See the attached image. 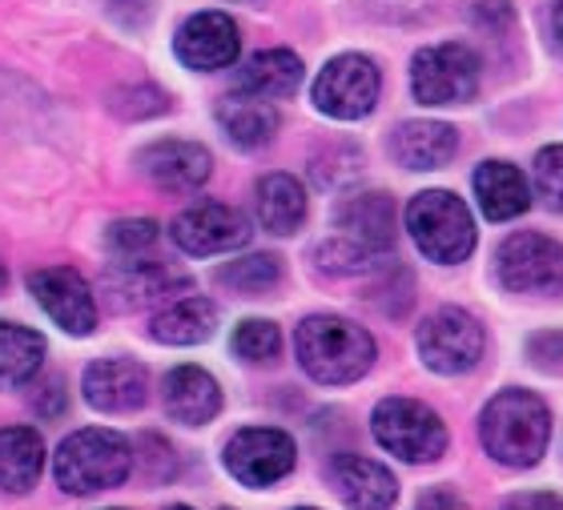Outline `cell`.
I'll use <instances>...</instances> for the list:
<instances>
[{"label": "cell", "mask_w": 563, "mask_h": 510, "mask_svg": "<svg viewBox=\"0 0 563 510\" xmlns=\"http://www.w3.org/2000/svg\"><path fill=\"white\" fill-rule=\"evenodd\" d=\"M294 354L314 382L346 386L358 382L375 366V337L363 325L346 322L339 313H314L298 325L294 334Z\"/></svg>", "instance_id": "6da1fadb"}, {"label": "cell", "mask_w": 563, "mask_h": 510, "mask_svg": "<svg viewBox=\"0 0 563 510\" xmlns=\"http://www.w3.org/2000/svg\"><path fill=\"white\" fill-rule=\"evenodd\" d=\"M479 439L495 463L511 466V470H528L548 451L552 414L543 407V398H536L531 390H504L483 407Z\"/></svg>", "instance_id": "7a4b0ae2"}, {"label": "cell", "mask_w": 563, "mask_h": 510, "mask_svg": "<svg viewBox=\"0 0 563 510\" xmlns=\"http://www.w3.org/2000/svg\"><path fill=\"white\" fill-rule=\"evenodd\" d=\"M133 470V446L125 434L106 426L77 430L60 442L53 475L65 495H97V490L125 487V478Z\"/></svg>", "instance_id": "3957f363"}, {"label": "cell", "mask_w": 563, "mask_h": 510, "mask_svg": "<svg viewBox=\"0 0 563 510\" xmlns=\"http://www.w3.org/2000/svg\"><path fill=\"white\" fill-rule=\"evenodd\" d=\"M407 230H411L419 254L427 262H439V266H459L475 250L471 209L446 189L415 193L411 206H407Z\"/></svg>", "instance_id": "277c9868"}, {"label": "cell", "mask_w": 563, "mask_h": 510, "mask_svg": "<svg viewBox=\"0 0 563 510\" xmlns=\"http://www.w3.org/2000/svg\"><path fill=\"white\" fill-rule=\"evenodd\" d=\"M375 442L402 463H434L446 451V426L427 402L415 398H383L371 414Z\"/></svg>", "instance_id": "5b68a950"}, {"label": "cell", "mask_w": 563, "mask_h": 510, "mask_svg": "<svg viewBox=\"0 0 563 510\" xmlns=\"http://www.w3.org/2000/svg\"><path fill=\"white\" fill-rule=\"evenodd\" d=\"M419 358L427 370L434 374H467L483 362L487 350V334H483L479 318H471L459 306H443L434 310L427 322L419 325Z\"/></svg>", "instance_id": "8992f818"}, {"label": "cell", "mask_w": 563, "mask_h": 510, "mask_svg": "<svg viewBox=\"0 0 563 510\" xmlns=\"http://www.w3.org/2000/svg\"><path fill=\"white\" fill-rule=\"evenodd\" d=\"M499 286L511 293H563V245L543 233H511L495 254Z\"/></svg>", "instance_id": "52a82bcc"}, {"label": "cell", "mask_w": 563, "mask_h": 510, "mask_svg": "<svg viewBox=\"0 0 563 510\" xmlns=\"http://www.w3.org/2000/svg\"><path fill=\"white\" fill-rule=\"evenodd\" d=\"M411 93L419 104H463L479 93V57L459 41L419 48L411 60Z\"/></svg>", "instance_id": "ba28073f"}, {"label": "cell", "mask_w": 563, "mask_h": 510, "mask_svg": "<svg viewBox=\"0 0 563 510\" xmlns=\"http://www.w3.org/2000/svg\"><path fill=\"white\" fill-rule=\"evenodd\" d=\"M383 77L378 65L363 53H342L318 73L314 81V109L334 121H358L378 104Z\"/></svg>", "instance_id": "9c48e42d"}, {"label": "cell", "mask_w": 563, "mask_h": 510, "mask_svg": "<svg viewBox=\"0 0 563 510\" xmlns=\"http://www.w3.org/2000/svg\"><path fill=\"white\" fill-rule=\"evenodd\" d=\"M194 290V281L189 274L174 269L169 262H153L150 254L141 257H121L113 266L106 269V278H101V293L109 298L113 310H141V306H157V302H169L177 293H189Z\"/></svg>", "instance_id": "30bf717a"}, {"label": "cell", "mask_w": 563, "mask_h": 510, "mask_svg": "<svg viewBox=\"0 0 563 510\" xmlns=\"http://www.w3.org/2000/svg\"><path fill=\"white\" fill-rule=\"evenodd\" d=\"M294 463H298V451H294V439L286 430L246 426L225 442V470L242 487H254V490L274 487V483H282V478L290 475Z\"/></svg>", "instance_id": "8fae6325"}, {"label": "cell", "mask_w": 563, "mask_h": 510, "mask_svg": "<svg viewBox=\"0 0 563 510\" xmlns=\"http://www.w3.org/2000/svg\"><path fill=\"white\" fill-rule=\"evenodd\" d=\"M29 290H33L36 306H41L65 334L85 337L97 330L93 286H89L73 266L33 269V274H29Z\"/></svg>", "instance_id": "7c38bea8"}, {"label": "cell", "mask_w": 563, "mask_h": 510, "mask_svg": "<svg viewBox=\"0 0 563 510\" xmlns=\"http://www.w3.org/2000/svg\"><path fill=\"white\" fill-rule=\"evenodd\" d=\"M169 233H174V245L181 254L213 257V254L242 250L250 242V221L234 206L201 201V206H189L186 213H177Z\"/></svg>", "instance_id": "4fadbf2b"}, {"label": "cell", "mask_w": 563, "mask_h": 510, "mask_svg": "<svg viewBox=\"0 0 563 510\" xmlns=\"http://www.w3.org/2000/svg\"><path fill=\"white\" fill-rule=\"evenodd\" d=\"M238 48H242V33H238L234 16H225V12H218V9L194 12L174 36L177 60L198 73L230 69L238 60Z\"/></svg>", "instance_id": "5bb4252c"}, {"label": "cell", "mask_w": 563, "mask_h": 510, "mask_svg": "<svg viewBox=\"0 0 563 510\" xmlns=\"http://www.w3.org/2000/svg\"><path fill=\"white\" fill-rule=\"evenodd\" d=\"M137 169L165 193H194L213 174V157L198 141H157L137 153Z\"/></svg>", "instance_id": "9a60e30c"}, {"label": "cell", "mask_w": 563, "mask_h": 510, "mask_svg": "<svg viewBox=\"0 0 563 510\" xmlns=\"http://www.w3.org/2000/svg\"><path fill=\"white\" fill-rule=\"evenodd\" d=\"M150 398V374L133 358H101L85 370V402L101 414H133Z\"/></svg>", "instance_id": "2e32d148"}, {"label": "cell", "mask_w": 563, "mask_h": 510, "mask_svg": "<svg viewBox=\"0 0 563 510\" xmlns=\"http://www.w3.org/2000/svg\"><path fill=\"white\" fill-rule=\"evenodd\" d=\"M334 225H339L342 237H351V242L366 245L375 254L395 250V201L378 189L342 198L339 209H334Z\"/></svg>", "instance_id": "e0dca14e"}, {"label": "cell", "mask_w": 563, "mask_h": 510, "mask_svg": "<svg viewBox=\"0 0 563 510\" xmlns=\"http://www.w3.org/2000/svg\"><path fill=\"white\" fill-rule=\"evenodd\" d=\"M165 414L181 422V426H206L222 414V386L213 382V374L201 366H177L165 374L162 382Z\"/></svg>", "instance_id": "ac0fdd59"}, {"label": "cell", "mask_w": 563, "mask_h": 510, "mask_svg": "<svg viewBox=\"0 0 563 510\" xmlns=\"http://www.w3.org/2000/svg\"><path fill=\"white\" fill-rule=\"evenodd\" d=\"M330 487L339 490V499L346 507H395L399 499V483L387 466L375 463V458H363V454H339L330 463Z\"/></svg>", "instance_id": "d6986e66"}, {"label": "cell", "mask_w": 563, "mask_h": 510, "mask_svg": "<svg viewBox=\"0 0 563 510\" xmlns=\"http://www.w3.org/2000/svg\"><path fill=\"white\" fill-rule=\"evenodd\" d=\"M459 153V133L446 121H402L390 133V157L402 169H443Z\"/></svg>", "instance_id": "ffe728a7"}, {"label": "cell", "mask_w": 563, "mask_h": 510, "mask_svg": "<svg viewBox=\"0 0 563 510\" xmlns=\"http://www.w3.org/2000/svg\"><path fill=\"white\" fill-rule=\"evenodd\" d=\"M218 125H222V133L234 141L238 149H262L278 133V109L266 97L238 89V93L218 101Z\"/></svg>", "instance_id": "44dd1931"}, {"label": "cell", "mask_w": 563, "mask_h": 510, "mask_svg": "<svg viewBox=\"0 0 563 510\" xmlns=\"http://www.w3.org/2000/svg\"><path fill=\"white\" fill-rule=\"evenodd\" d=\"M238 89L254 97H266V101H282V97H294L298 85H302V60L290 48H266V53H254V57L238 69Z\"/></svg>", "instance_id": "7402d4cb"}, {"label": "cell", "mask_w": 563, "mask_h": 510, "mask_svg": "<svg viewBox=\"0 0 563 510\" xmlns=\"http://www.w3.org/2000/svg\"><path fill=\"white\" fill-rule=\"evenodd\" d=\"M475 198H479V209L492 221H511L519 218L523 209L531 206V189L528 177L519 174L516 165L507 162H483L475 169Z\"/></svg>", "instance_id": "603a6c76"}, {"label": "cell", "mask_w": 563, "mask_h": 510, "mask_svg": "<svg viewBox=\"0 0 563 510\" xmlns=\"http://www.w3.org/2000/svg\"><path fill=\"white\" fill-rule=\"evenodd\" d=\"M45 470V442L33 426L0 430V490L29 495Z\"/></svg>", "instance_id": "cb8c5ba5"}, {"label": "cell", "mask_w": 563, "mask_h": 510, "mask_svg": "<svg viewBox=\"0 0 563 510\" xmlns=\"http://www.w3.org/2000/svg\"><path fill=\"white\" fill-rule=\"evenodd\" d=\"M213 330H218V306L210 298H198V293L169 302L150 325V334L162 346H198V342L213 337Z\"/></svg>", "instance_id": "d4e9b609"}, {"label": "cell", "mask_w": 563, "mask_h": 510, "mask_svg": "<svg viewBox=\"0 0 563 510\" xmlns=\"http://www.w3.org/2000/svg\"><path fill=\"white\" fill-rule=\"evenodd\" d=\"M258 225L274 237H290L302 230L306 221V189L298 177L290 174H271L258 181Z\"/></svg>", "instance_id": "484cf974"}, {"label": "cell", "mask_w": 563, "mask_h": 510, "mask_svg": "<svg viewBox=\"0 0 563 510\" xmlns=\"http://www.w3.org/2000/svg\"><path fill=\"white\" fill-rule=\"evenodd\" d=\"M45 366V337L16 322H0V390H24Z\"/></svg>", "instance_id": "4316f807"}, {"label": "cell", "mask_w": 563, "mask_h": 510, "mask_svg": "<svg viewBox=\"0 0 563 510\" xmlns=\"http://www.w3.org/2000/svg\"><path fill=\"white\" fill-rule=\"evenodd\" d=\"M278 281H282V262L274 254L238 257V262L218 269V286L238 293V298H262V293H271Z\"/></svg>", "instance_id": "83f0119b"}, {"label": "cell", "mask_w": 563, "mask_h": 510, "mask_svg": "<svg viewBox=\"0 0 563 510\" xmlns=\"http://www.w3.org/2000/svg\"><path fill=\"white\" fill-rule=\"evenodd\" d=\"M314 262H318V269H327L334 278H358V274H375V269L387 266L390 254H375V250H366V245L334 233L330 242H322L314 250Z\"/></svg>", "instance_id": "f1b7e54d"}, {"label": "cell", "mask_w": 563, "mask_h": 510, "mask_svg": "<svg viewBox=\"0 0 563 510\" xmlns=\"http://www.w3.org/2000/svg\"><path fill=\"white\" fill-rule=\"evenodd\" d=\"M234 354L242 362H254V366H271L282 350V330L266 318H250L234 330Z\"/></svg>", "instance_id": "f546056e"}, {"label": "cell", "mask_w": 563, "mask_h": 510, "mask_svg": "<svg viewBox=\"0 0 563 510\" xmlns=\"http://www.w3.org/2000/svg\"><path fill=\"white\" fill-rule=\"evenodd\" d=\"M109 109L125 121H145V117H157L169 109V97L157 89V85H125L118 93H109Z\"/></svg>", "instance_id": "4dcf8cb0"}, {"label": "cell", "mask_w": 563, "mask_h": 510, "mask_svg": "<svg viewBox=\"0 0 563 510\" xmlns=\"http://www.w3.org/2000/svg\"><path fill=\"white\" fill-rule=\"evenodd\" d=\"M106 245L118 257H141L157 245V221L150 218H130V221H113L106 233Z\"/></svg>", "instance_id": "1f68e13d"}, {"label": "cell", "mask_w": 563, "mask_h": 510, "mask_svg": "<svg viewBox=\"0 0 563 510\" xmlns=\"http://www.w3.org/2000/svg\"><path fill=\"white\" fill-rule=\"evenodd\" d=\"M536 189L548 201V209L563 213V145H548L536 157Z\"/></svg>", "instance_id": "d6a6232c"}, {"label": "cell", "mask_w": 563, "mask_h": 510, "mask_svg": "<svg viewBox=\"0 0 563 510\" xmlns=\"http://www.w3.org/2000/svg\"><path fill=\"white\" fill-rule=\"evenodd\" d=\"M363 4L375 21H387V24L422 21V16L434 9V0H363Z\"/></svg>", "instance_id": "836d02e7"}, {"label": "cell", "mask_w": 563, "mask_h": 510, "mask_svg": "<svg viewBox=\"0 0 563 510\" xmlns=\"http://www.w3.org/2000/svg\"><path fill=\"white\" fill-rule=\"evenodd\" d=\"M141 463H145V475L157 478V483H165L177 470L174 446L162 434H141Z\"/></svg>", "instance_id": "e575fe53"}, {"label": "cell", "mask_w": 563, "mask_h": 510, "mask_svg": "<svg viewBox=\"0 0 563 510\" xmlns=\"http://www.w3.org/2000/svg\"><path fill=\"white\" fill-rule=\"evenodd\" d=\"M106 4H109V16L118 24H125V29H145L157 0H106Z\"/></svg>", "instance_id": "d590c367"}, {"label": "cell", "mask_w": 563, "mask_h": 510, "mask_svg": "<svg viewBox=\"0 0 563 510\" xmlns=\"http://www.w3.org/2000/svg\"><path fill=\"white\" fill-rule=\"evenodd\" d=\"M531 358H536V366H563V334H536L528 342Z\"/></svg>", "instance_id": "8d00e7d4"}, {"label": "cell", "mask_w": 563, "mask_h": 510, "mask_svg": "<svg viewBox=\"0 0 563 510\" xmlns=\"http://www.w3.org/2000/svg\"><path fill=\"white\" fill-rule=\"evenodd\" d=\"M511 507H560V499L555 495H516Z\"/></svg>", "instance_id": "74e56055"}, {"label": "cell", "mask_w": 563, "mask_h": 510, "mask_svg": "<svg viewBox=\"0 0 563 510\" xmlns=\"http://www.w3.org/2000/svg\"><path fill=\"white\" fill-rule=\"evenodd\" d=\"M422 507H434V502H446V507H459L463 499H455V495H422Z\"/></svg>", "instance_id": "f35d334b"}, {"label": "cell", "mask_w": 563, "mask_h": 510, "mask_svg": "<svg viewBox=\"0 0 563 510\" xmlns=\"http://www.w3.org/2000/svg\"><path fill=\"white\" fill-rule=\"evenodd\" d=\"M555 36H560V41H563V0H560V4H555Z\"/></svg>", "instance_id": "ab89813d"}, {"label": "cell", "mask_w": 563, "mask_h": 510, "mask_svg": "<svg viewBox=\"0 0 563 510\" xmlns=\"http://www.w3.org/2000/svg\"><path fill=\"white\" fill-rule=\"evenodd\" d=\"M4 286H9V269H4V262H0V293H4Z\"/></svg>", "instance_id": "60d3db41"}, {"label": "cell", "mask_w": 563, "mask_h": 510, "mask_svg": "<svg viewBox=\"0 0 563 510\" xmlns=\"http://www.w3.org/2000/svg\"><path fill=\"white\" fill-rule=\"evenodd\" d=\"M234 4H266V0H234Z\"/></svg>", "instance_id": "b9f144b4"}]
</instances>
